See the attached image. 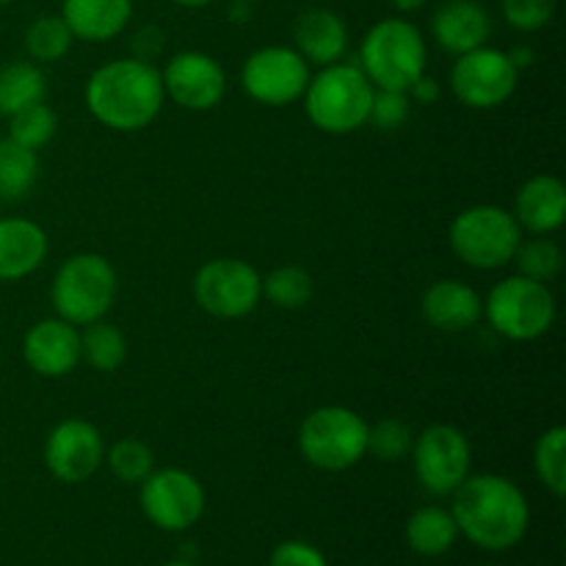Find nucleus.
<instances>
[{"label": "nucleus", "mask_w": 566, "mask_h": 566, "mask_svg": "<svg viewBox=\"0 0 566 566\" xmlns=\"http://www.w3.org/2000/svg\"><path fill=\"white\" fill-rule=\"evenodd\" d=\"M409 114H412V99L407 92L376 88L368 114V122L376 130H398L409 119Z\"/></svg>", "instance_id": "34"}, {"label": "nucleus", "mask_w": 566, "mask_h": 566, "mask_svg": "<svg viewBox=\"0 0 566 566\" xmlns=\"http://www.w3.org/2000/svg\"><path fill=\"white\" fill-rule=\"evenodd\" d=\"M116 298V271L108 258L97 252L72 254L55 271L50 302L59 318L72 326L103 321Z\"/></svg>", "instance_id": "5"}, {"label": "nucleus", "mask_w": 566, "mask_h": 566, "mask_svg": "<svg viewBox=\"0 0 566 566\" xmlns=\"http://www.w3.org/2000/svg\"><path fill=\"white\" fill-rule=\"evenodd\" d=\"M55 130H59V116L48 103H33L9 116V138L28 149H42L44 144L53 142Z\"/></svg>", "instance_id": "31"}, {"label": "nucleus", "mask_w": 566, "mask_h": 566, "mask_svg": "<svg viewBox=\"0 0 566 566\" xmlns=\"http://www.w3.org/2000/svg\"><path fill=\"white\" fill-rule=\"evenodd\" d=\"M310 83V64L296 53V48H260L243 61L241 86L254 103L282 108L302 99Z\"/></svg>", "instance_id": "13"}, {"label": "nucleus", "mask_w": 566, "mask_h": 566, "mask_svg": "<svg viewBox=\"0 0 566 566\" xmlns=\"http://www.w3.org/2000/svg\"><path fill=\"white\" fill-rule=\"evenodd\" d=\"M426 61L429 50L423 33L403 17L376 22L359 48V70L374 83V88L409 92V86L426 75Z\"/></svg>", "instance_id": "4"}, {"label": "nucleus", "mask_w": 566, "mask_h": 566, "mask_svg": "<svg viewBox=\"0 0 566 566\" xmlns=\"http://www.w3.org/2000/svg\"><path fill=\"white\" fill-rule=\"evenodd\" d=\"M166 97L186 111L216 108L224 99L227 75L219 61L199 50H186V53L171 55L169 64L160 72Z\"/></svg>", "instance_id": "15"}, {"label": "nucleus", "mask_w": 566, "mask_h": 566, "mask_svg": "<svg viewBox=\"0 0 566 566\" xmlns=\"http://www.w3.org/2000/svg\"><path fill=\"white\" fill-rule=\"evenodd\" d=\"M164 103L160 72L142 59L108 61L86 83L88 111L99 125L116 133H136L153 125Z\"/></svg>", "instance_id": "2"}, {"label": "nucleus", "mask_w": 566, "mask_h": 566, "mask_svg": "<svg viewBox=\"0 0 566 566\" xmlns=\"http://www.w3.org/2000/svg\"><path fill=\"white\" fill-rule=\"evenodd\" d=\"M105 462H108V470L122 484H142L155 470L153 448L147 442L136 440V437H125V440L114 442L111 451H105Z\"/></svg>", "instance_id": "32"}, {"label": "nucleus", "mask_w": 566, "mask_h": 566, "mask_svg": "<svg viewBox=\"0 0 566 566\" xmlns=\"http://www.w3.org/2000/svg\"><path fill=\"white\" fill-rule=\"evenodd\" d=\"M48 258V232L28 219H0V282L33 274Z\"/></svg>", "instance_id": "21"}, {"label": "nucleus", "mask_w": 566, "mask_h": 566, "mask_svg": "<svg viewBox=\"0 0 566 566\" xmlns=\"http://www.w3.org/2000/svg\"><path fill=\"white\" fill-rule=\"evenodd\" d=\"M177 6H186V9H205V6H210L213 0H175Z\"/></svg>", "instance_id": "39"}, {"label": "nucleus", "mask_w": 566, "mask_h": 566, "mask_svg": "<svg viewBox=\"0 0 566 566\" xmlns=\"http://www.w3.org/2000/svg\"><path fill=\"white\" fill-rule=\"evenodd\" d=\"M520 81V70L509 53L497 48H475L457 55L451 66V92L468 108L492 111L506 103Z\"/></svg>", "instance_id": "12"}, {"label": "nucleus", "mask_w": 566, "mask_h": 566, "mask_svg": "<svg viewBox=\"0 0 566 566\" xmlns=\"http://www.w3.org/2000/svg\"><path fill=\"white\" fill-rule=\"evenodd\" d=\"M484 315L492 329L506 340H539L556 321V296L547 282L514 274L492 287L484 302Z\"/></svg>", "instance_id": "8"}, {"label": "nucleus", "mask_w": 566, "mask_h": 566, "mask_svg": "<svg viewBox=\"0 0 566 566\" xmlns=\"http://www.w3.org/2000/svg\"><path fill=\"white\" fill-rule=\"evenodd\" d=\"M512 263L517 265V274L528 276V280L551 282L562 274L564 252L553 238L536 235L531 241H520Z\"/></svg>", "instance_id": "29"}, {"label": "nucleus", "mask_w": 566, "mask_h": 566, "mask_svg": "<svg viewBox=\"0 0 566 566\" xmlns=\"http://www.w3.org/2000/svg\"><path fill=\"white\" fill-rule=\"evenodd\" d=\"M164 566H197V564H191V562H169V564H164Z\"/></svg>", "instance_id": "40"}, {"label": "nucleus", "mask_w": 566, "mask_h": 566, "mask_svg": "<svg viewBox=\"0 0 566 566\" xmlns=\"http://www.w3.org/2000/svg\"><path fill=\"white\" fill-rule=\"evenodd\" d=\"M293 42H296V53L307 64L329 66L346 55L348 28L343 17L332 9H310L298 14L293 25Z\"/></svg>", "instance_id": "20"}, {"label": "nucleus", "mask_w": 566, "mask_h": 566, "mask_svg": "<svg viewBox=\"0 0 566 566\" xmlns=\"http://www.w3.org/2000/svg\"><path fill=\"white\" fill-rule=\"evenodd\" d=\"M6 3H11V0H0V6H6Z\"/></svg>", "instance_id": "42"}, {"label": "nucleus", "mask_w": 566, "mask_h": 566, "mask_svg": "<svg viewBox=\"0 0 566 566\" xmlns=\"http://www.w3.org/2000/svg\"><path fill=\"white\" fill-rule=\"evenodd\" d=\"M514 219L531 235H551L566 221V188L558 177L536 175L514 197Z\"/></svg>", "instance_id": "18"}, {"label": "nucleus", "mask_w": 566, "mask_h": 566, "mask_svg": "<svg viewBox=\"0 0 566 566\" xmlns=\"http://www.w3.org/2000/svg\"><path fill=\"white\" fill-rule=\"evenodd\" d=\"M44 94H48V77L33 61H11L0 70V116L44 103Z\"/></svg>", "instance_id": "24"}, {"label": "nucleus", "mask_w": 566, "mask_h": 566, "mask_svg": "<svg viewBox=\"0 0 566 566\" xmlns=\"http://www.w3.org/2000/svg\"><path fill=\"white\" fill-rule=\"evenodd\" d=\"M503 17L514 31L534 33L556 14V0H501Z\"/></svg>", "instance_id": "35"}, {"label": "nucleus", "mask_w": 566, "mask_h": 566, "mask_svg": "<svg viewBox=\"0 0 566 566\" xmlns=\"http://www.w3.org/2000/svg\"><path fill=\"white\" fill-rule=\"evenodd\" d=\"M415 431L401 418H385L368 426V453L379 462H403L412 453Z\"/></svg>", "instance_id": "33"}, {"label": "nucleus", "mask_w": 566, "mask_h": 566, "mask_svg": "<svg viewBox=\"0 0 566 566\" xmlns=\"http://www.w3.org/2000/svg\"><path fill=\"white\" fill-rule=\"evenodd\" d=\"M61 17L81 42H108L133 17V0H64Z\"/></svg>", "instance_id": "22"}, {"label": "nucleus", "mask_w": 566, "mask_h": 566, "mask_svg": "<svg viewBox=\"0 0 566 566\" xmlns=\"http://www.w3.org/2000/svg\"><path fill=\"white\" fill-rule=\"evenodd\" d=\"M409 551L418 553L420 558H440L457 545L459 528L457 520L442 506H423L407 520L403 528Z\"/></svg>", "instance_id": "23"}, {"label": "nucleus", "mask_w": 566, "mask_h": 566, "mask_svg": "<svg viewBox=\"0 0 566 566\" xmlns=\"http://www.w3.org/2000/svg\"><path fill=\"white\" fill-rule=\"evenodd\" d=\"M263 296L280 310H302L313 298V276L298 265H280L263 276Z\"/></svg>", "instance_id": "30"}, {"label": "nucleus", "mask_w": 566, "mask_h": 566, "mask_svg": "<svg viewBox=\"0 0 566 566\" xmlns=\"http://www.w3.org/2000/svg\"><path fill=\"white\" fill-rule=\"evenodd\" d=\"M423 318L440 332H468L484 315V298L462 280H440L423 293Z\"/></svg>", "instance_id": "19"}, {"label": "nucleus", "mask_w": 566, "mask_h": 566, "mask_svg": "<svg viewBox=\"0 0 566 566\" xmlns=\"http://www.w3.org/2000/svg\"><path fill=\"white\" fill-rule=\"evenodd\" d=\"M105 462L103 434L94 423L66 418L55 426L44 442V464L61 484H83Z\"/></svg>", "instance_id": "14"}, {"label": "nucleus", "mask_w": 566, "mask_h": 566, "mask_svg": "<svg viewBox=\"0 0 566 566\" xmlns=\"http://www.w3.org/2000/svg\"><path fill=\"white\" fill-rule=\"evenodd\" d=\"M81 359L99 374H114L127 359V340L108 321H94L81 335Z\"/></svg>", "instance_id": "25"}, {"label": "nucleus", "mask_w": 566, "mask_h": 566, "mask_svg": "<svg viewBox=\"0 0 566 566\" xmlns=\"http://www.w3.org/2000/svg\"><path fill=\"white\" fill-rule=\"evenodd\" d=\"M451 249L464 265L479 271L503 269L514 260L523 230L512 210L497 205H473L453 219Z\"/></svg>", "instance_id": "7"}, {"label": "nucleus", "mask_w": 566, "mask_h": 566, "mask_svg": "<svg viewBox=\"0 0 566 566\" xmlns=\"http://www.w3.org/2000/svg\"><path fill=\"white\" fill-rule=\"evenodd\" d=\"M298 451L324 473H343L368 453V423L348 407H318L298 426Z\"/></svg>", "instance_id": "6"}, {"label": "nucleus", "mask_w": 566, "mask_h": 566, "mask_svg": "<svg viewBox=\"0 0 566 566\" xmlns=\"http://www.w3.org/2000/svg\"><path fill=\"white\" fill-rule=\"evenodd\" d=\"M39 175L36 149H28L11 138H0V197L20 199L33 188Z\"/></svg>", "instance_id": "26"}, {"label": "nucleus", "mask_w": 566, "mask_h": 566, "mask_svg": "<svg viewBox=\"0 0 566 566\" xmlns=\"http://www.w3.org/2000/svg\"><path fill=\"white\" fill-rule=\"evenodd\" d=\"M193 298L213 318H243L263 298V276L247 260H210L193 276Z\"/></svg>", "instance_id": "9"}, {"label": "nucleus", "mask_w": 566, "mask_h": 566, "mask_svg": "<svg viewBox=\"0 0 566 566\" xmlns=\"http://www.w3.org/2000/svg\"><path fill=\"white\" fill-rule=\"evenodd\" d=\"M453 520L459 536L486 553H503L525 539L531 506L525 492L506 475H468L453 492Z\"/></svg>", "instance_id": "1"}, {"label": "nucleus", "mask_w": 566, "mask_h": 566, "mask_svg": "<svg viewBox=\"0 0 566 566\" xmlns=\"http://www.w3.org/2000/svg\"><path fill=\"white\" fill-rule=\"evenodd\" d=\"M269 566H329V564H326V556L318 551V547L307 545V542L287 539V542H280V545L271 551Z\"/></svg>", "instance_id": "36"}, {"label": "nucleus", "mask_w": 566, "mask_h": 566, "mask_svg": "<svg viewBox=\"0 0 566 566\" xmlns=\"http://www.w3.org/2000/svg\"><path fill=\"white\" fill-rule=\"evenodd\" d=\"M374 83L365 77L359 64L321 66L318 75H310L304 88V111L318 130L329 136H346L368 125Z\"/></svg>", "instance_id": "3"}, {"label": "nucleus", "mask_w": 566, "mask_h": 566, "mask_svg": "<svg viewBox=\"0 0 566 566\" xmlns=\"http://www.w3.org/2000/svg\"><path fill=\"white\" fill-rule=\"evenodd\" d=\"M412 462L418 481L431 495H453L470 475L473 451L470 442L457 426L434 423L415 434Z\"/></svg>", "instance_id": "11"}, {"label": "nucleus", "mask_w": 566, "mask_h": 566, "mask_svg": "<svg viewBox=\"0 0 566 566\" xmlns=\"http://www.w3.org/2000/svg\"><path fill=\"white\" fill-rule=\"evenodd\" d=\"M238 3H260V0H238Z\"/></svg>", "instance_id": "41"}, {"label": "nucleus", "mask_w": 566, "mask_h": 566, "mask_svg": "<svg viewBox=\"0 0 566 566\" xmlns=\"http://www.w3.org/2000/svg\"><path fill=\"white\" fill-rule=\"evenodd\" d=\"M536 479L547 486L556 497L566 492V429L553 426L536 440L534 448Z\"/></svg>", "instance_id": "28"}, {"label": "nucleus", "mask_w": 566, "mask_h": 566, "mask_svg": "<svg viewBox=\"0 0 566 566\" xmlns=\"http://www.w3.org/2000/svg\"><path fill=\"white\" fill-rule=\"evenodd\" d=\"M138 486H142L138 492L142 512L155 528L182 534L193 528L205 514V490L197 475L188 470H153Z\"/></svg>", "instance_id": "10"}, {"label": "nucleus", "mask_w": 566, "mask_h": 566, "mask_svg": "<svg viewBox=\"0 0 566 566\" xmlns=\"http://www.w3.org/2000/svg\"><path fill=\"white\" fill-rule=\"evenodd\" d=\"M407 94H409V99H412V103L434 105L437 99H440V83H437L434 77H429V75H420L418 81L409 86Z\"/></svg>", "instance_id": "37"}, {"label": "nucleus", "mask_w": 566, "mask_h": 566, "mask_svg": "<svg viewBox=\"0 0 566 566\" xmlns=\"http://www.w3.org/2000/svg\"><path fill=\"white\" fill-rule=\"evenodd\" d=\"M22 357L28 368L44 379L70 376L81 363V332L64 318H44L25 332Z\"/></svg>", "instance_id": "16"}, {"label": "nucleus", "mask_w": 566, "mask_h": 566, "mask_svg": "<svg viewBox=\"0 0 566 566\" xmlns=\"http://www.w3.org/2000/svg\"><path fill=\"white\" fill-rule=\"evenodd\" d=\"M387 3H390L396 11H401V14H412V11L423 9L429 0H387Z\"/></svg>", "instance_id": "38"}, {"label": "nucleus", "mask_w": 566, "mask_h": 566, "mask_svg": "<svg viewBox=\"0 0 566 566\" xmlns=\"http://www.w3.org/2000/svg\"><path fill=\"white\" fill-rule=\"evenodd\" d=\"M72 42H75V36H72L70 25H66L61 14L36 17L25 31V50L33 61H39V64L61 61L70 53Z\"/></svg>", "instance_id": "27"}, {"label": "nucleus", "mask_w": 566, "mask_h": 566, "mask_svg": "<svg viewBox=\"0 0 566 566\" xmlns=\"http://www.w3.org/2000/svg\"><path fill=\"white\" fill-rule=\"evenodd\" d=\"M431 33L446 53L464 55L490 42L492 17L479 0H446L431 17Z\"/></svg>", "instance_id": "17"}]
</instances>
